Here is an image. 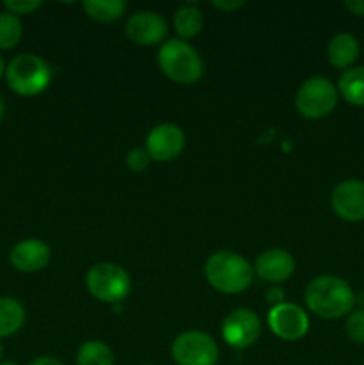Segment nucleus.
I'll use <instances>...</instances> for the list:
<instances>
[{
  "mask_svg": "<svg viewBox=\"0 0 364 365\" xmlns=\"http://www.w3.org/2000/svg\"><path fill=\"white\" fill-rule=\"evenodd\" d=\"M305 305L314 316L321 319H339L352 312L355 305V294L343 278L325 274L318 277L307 285Z\"/></svg>",
  "mask_w": 364,
  "mask_h": 365,
  "instance_id": "1",
  "label": "nucleus"
},
{
  "mask_svg": "<svg viewBox=\"0 0 364 365\" xmlns=\"http://www.w3.org/2000/svg\"><path fill=\"white\" fill-rule=\"evenodd\" d=\"M207 282L223 294H239L253 280V267L243 255L234 252H216L207 259L203 267Z\"/></svg>",
  "mask_w": 364,
  "mask_h": 365,
  "instance_id": "2",
  "label": "nucleus"
},
{
  "mask_svg": "<svg viewBox=\"0 0 364 365\" xmlns=\"http://www.w3.org/2000/svg\"><path fill=\"white\" fill-rule=\"evenodd\" d=\"M157 64L170 81L191 86L202 78L203 61L200 53L184 39H168L157 52Z\"/></svg>",
  "mask_w": 364,
  "mask_h": 365,
  "instance_id": "3",
  "label": "nucleus"
},
{
  "mask_svg": "<svg viewBox=\"0 0 364 365\" xmlns=\"http://www.w3.org/2000/svg\"><path fill=\"white\" fill-rule=\"evenodd\" d=\"M6 81L16 95L36 96L50 86L52 68L36 53H20L7 64Z\"/></svg>",
  "mask_w": 364,
  "mask_h": 365,
  "instance_id": "4",
  "label": "nucleus"
},
{
  "mask_svg": "<svg viewBox=\"0 0 364 365\" xmlns=\"http://www.w3.org/2000/svg\"><path fill=\"white\" fill-rule=\"evenodd\" d=\"M86 287L98 302L120 305L131 294L132 282L125 267L114 262H100L86 274Z\"/></svg>",
  "mask_w": 364,
  "mask_h": 365,
  "instance_id": "5",
  "label": "nucleus"
},
{
  "mask_svg": "<svg viewBox=\"0 0 364 365\" xmlns=\"http://www.w3.org/2000/svg\"><path fill=\"white\" fill-rule=\"evenodd\" d=\"M338 88L325 77H310L295 95V107L305 120H321L338 106Z\"/></svg>",
  "mask_w": 364,
  "mask_h": 365,
  "instance_id": "6",
  "label": "nucleus"
},
{
  "mask_svg": "<svg viewBox=\"0 0 364 365\" xmlns=\"http://www.w3.org/2000/svg\"><path fill=\"white\" fill-rule=\"evenodd\" d=\"M218 355L216 341L203 331H184L171 344V356L177 365H214Z\"/></svg>",
  "mask_w": 364,
  "mask_h": 365,
  "instance_id": "7",
  "label": "nucleus"
},
{
  "mask_svg": "<svg viewBox=\"0 0 364 365\" xmlns=\"http://www.w3.org/2000/svg\"><path fill=\"white\" fill-rule=\"evenodd\" d=\"M261 335V321L250 309H236L221 324V337L231 348L246 349L257 342Z\"/></svg>",
  "mask_w": 364,
  "mask_h": 365,
  "instance_id": "8",
  "label": "nucleus"
},
{
  "mask_svg": "<svg viewBox=\"0 0 364 365\" xmlns=\"http://www.w3.org/2000/svg\"><path fill=\"white\" fill-rule=\"evenodd\" d=\"M268 327L282 341H300L309 331V317L298 305L284 302L277 307H271L268 314Z\"/></svg>",
  "mask_w": 364,
  "mask_h": 365,
  "instance_id": "9",
  "label": "nucleus"
},
{
  "mask_svg": "<svg viewBox=\"0 0 364 365\" xmlns=\"http://www.w3.org/2000/svg\"><path fill=\"white\" fill-rule=\"evenodd\" d=\"M186 146V135L178 125L159 123L148 132L145 141V150L150 159L157 163H168L182 153Z\"/></svg>",
  "mask_w": 364,
  "mask_h": 365,
  "instance_id": "10",
  "label": "nucleus"
},
{
  "mask_svg": "<svg viewBox=\"0 0 364 365\" xmlns=\"http://www.w3.org/2000/svg\"><path fill=\"white\" fill-rule=\"evenodd\" d=\"M125 34L134 45L153 46L166 39L168 24L159 13L138 11L125 24Z\"/></svg>",
  "mask_w": 364,
  "mask_h": 365,
  "instance_id": "11",
  "label": "nucleus"
},
{
  "mask_svg": "<svg viewBox=\"0 0 364 365\" xmlns=\"http://www.w3.org/2000/svg\"><path fill=\"white\" fill-rule=\"evenodd\" d=\"M332 210L341 220L357 223L364 220V182L350 178L339 182L330 195Z\"/></svg>",
  "mask_w": 364,
  "mask_h": 365,
  "instance_id": "12",
  "label": "nucleus"
},
{
  "mask_svg": "<svg viewBox=\"0 0 364 365\" xmlns=\"http://www.w3.org/2000/svg\"><path fill=\"white\" fill-rule=\"evenodd\" d=\"M295 259L289 252L280 248L261 253L253 266V273L266 284H282L295 273Z\"/></svg>",
  "mask_w": 364,
  "mask_h": 365,
  "instance_id": "13",
  "label": "nucleus"
},
{
  "mask_svg": "<svg viewBox=\"0 0 364 365\" xmlns=\"http://www.w3.org/2000/svg\"><path fill=\"white\" fill-rule=\"evenodd\" d=\"M50 257H52V252L45 241L24 239L13 246L9 253V262L14 269L21 271V273H36V271L46 267Z\"/></svg>",
  "mask_w": 364,
  "mask_h": 365,
  "instance_id": "14",
  "label": "nucleus"
},
{
  "mask_svg": "<svg viewBox=\"0 0 364 365\" xmlns=\"http://www.w3.org/2000/svg\"><path fill=\"white\" fill-rule=\"evenodd\" d=\"M359 57V41L348 32H339L328 41L327 59L335 70H350Z\"/></svg>",
  "mask_w": 364,
  "mask_h": 365,
  "instance_id": "15",
  "label": "nucleus"
},
{
  "mask_svg": "<svg viewBox=\"0 0 364 365\" xmlns=\"http://www.w3.org/2000/svg\"><path fill=\"white\" fill-rule=\"evenodd\" d=\"M338 93L352 106L364 107V66H353L343 71L338 82Z\"/></svg>",
  "mask_w": 364,
  "mask_h": 365,
  "instance_id": "16",
  "label": "nucleus"
},
{
  "mask_svg": "<svg viewBox=\"0 0 364 365\" xmlns=\"http://www.w3.org/2000/svg\"><path fill=\"white\" fill-rule=\"evenodd\" d=\"M25 323V309L18 299L0 296V337L14 335Z\"/></svg>",
  "mask_w": 364,
  "mask_h": 365,
  "instance_id": "17",
  "label": "nucleus"
},
{
  "mask_svg": "<svg viewBox=\"0 0 364 365\" xmlns=\"http://www.w3.org/2000/svg\"><path fill=\"white\" fill-rule=\"evenodd\" d=\"M203 16L202 11L193 4H184L173 14V29L182 39H191L202 31Z\"/></svg>",
  "mask_w": 364,
  "mask_h": 365,
  "instance_id": "18",
  "label": "nucleus"
},
{
  "mask_svg": "<svg viewBox=\"0 0 364 365\" xmlns=\"http://www.w3.org/2000/svg\"><path fill=\"white\" fill-rule=\"evenodd\" d=\"M82 9L91 20L100 24L116 21L127 11V2L123 0H86L82 2Z\"/></svg>",
  "mask_w": 364,
  "mask_h": 365,
  "instance_id": "19",
  "label": "nucleus"
},
{
  "mask_svg": "<svg viewBox=\"0 0 364 365\" xmlns=\"http://www.w3.org/2000/svg\"><path fill=\"white\" fill-rule=\"evenodd\" d=\"M77 365H114L113 349L106 342H84L77 351Z\"/></svg>",
  "mask_w": 364,
  "mask_h": 365,
  "instance_id": "20",
  "label": "nucleus"
},
{
  "mask_svg": "<svg viewBox=\"0 0 364 365\" xmlns=\"http://www.w3.org/2000/svg\"><path fill=\"white\" fill-rule=\"evenodd\" d=\"M21 39V21L13 13H0V50H9Z\"/></svg>",
  "mask_w": 364,
  "mask_h": 365,
  "instance_id": "21",
  "label": "nucleus"
},
{
  "mask_svg": "<svg viewBox=\"0 0 364 365\" xmlns=\"http://www.w3.org/2000/svg\"><path fill=\"white\" fill-rule=\"evenodd\" d=\"M346 337L355 344H364V309L355 310L348 316L345 324Z\"/></svg>",
  "mask_w": 364,
  "mask_h": 365,
  "instance_id": "22",
  "label": "nucleus"
},
{
  "mask_svg": "<svg viewBox=\"0 0 364 365\" xmlns=\"http://www.w3.org/2000/svg\"><path fill=\"white\" fill-rule=\"evenodd\" d=\"M125 160H127L128 170L134 171V173H141V171H145L146 168L150 166V163H152V159H150L148 152H146L145 148H132L131 152L127 153V157H125Z\"/></svg>",
  "mask_w": 364,
  "mask_h": 365,
  "instance_id": "23",
  "label": "nucleus"
},
{
  "mask_svg": "<svg viewBox=\"0 0 364 365\" xmlns=\"http://www.w3.org/2000/svg\"><path fill=\"white\" fill-rule=\"evenodd\" d=\"M43 6L41 0H6L4 2V7L7 9V13L13 14H31L34 13L36 9Z\"/></svg>",
  "mask_w": 364,
  "mask_h": 365,
  "instance_id": "24",
  "label": "nucleus"
},
{
  "mask_svg": "<svg viewBox=\"0 0 364 365\" xmlns=\"http://www.w3.org/2000/svg\"><path fill=\"white\" fill-rule=\"evenodd\" d=\"M266 302H270L273 307L280 305V303H284V291L278 285H273V287L268 289Z\"/></svg>",
  "mask_w": 364,
  "mask_h": 365,
  "instance_id": "25",
  "label": "nucleus"
},
{
  "mask_svg": "<svg viewBox=\"0 0 364 365\" xmlns=\"http://www.w3.org/2000/svg\"><path fill=\"white\" fill-rule=\"evenodd\" d=\"M345 7L355 16H364V0H346Z\"/></svg>",
  "mask_w": 364,
  "mask_h": 365,
  "instance_id": "26",
  "label": "nucleus"
},
{
  "mask_svg": "<svg viewBox=\"0 0 364 365\" xmlns=\"http://www.w3.org/2000/svg\"><path fill=\"white\" fill-rule=\"evenodd\" d=\"M213 6L221 11H234L245 6V2H243V0H236V2H220V0H216V2H213Z\"/></svg>",
  "mask_w": 364,
  "mask_h": 365,
  "instance_id": "27",
  "label": "nucleus"
},
{
  "mask_svg": "<svg viewBox=\"0 0 364 365\" xmlns=\"http://www.w3.org/2000/svg\"><path fill=\"white\" fill-rule=\"evenodd\" d=\"M31 365H63V362L54 356H41V359H36L34 362H31Z\"/></svg>",
  "mask_w": 364,
  "mask_h": 365,
  "instance_id": "28",
  "label": "nucleus"
},
{
  "mask_svg": "<svg viewBox=\"0 0 364 365\" xmlns=\"http://www.w3.org/2000/svg\"><path fill=\"white\" fill-rule=\"evenodd\" d=\"M2 118H4V100L2 96H0V121H2Z\"/></svg>",
  "mask_w": 364,
  "mask_h": 365,
  "instance_id": "29",
  "label": "nucleus"
},
{
  "mask_svg": "<svg viewBox=\"0 0 364 365\" xmlns=\"http://www.w3.org/2000/svg\"><path fill=\"white\" fill-rule=\"evenodd\" d=\"M4 73H6V68H4V59L0 57V77H2Z\"/></svg>",
  "mask_w": 364,
  "mask_h": 365,
  "instance_id": "30",
  "label": "nucleus"
},
{
  "mask_svg": "<svg viewBox=\"0 0 364 365\" xmlns=\"http://www.w3.org/2000/svg\"><path fill=\"white\" fill-rule=\"evenodd\" d=\"M0 365H18V364H14V362H4V364H0Z\"/></svg>",
  "mask_w": 364,
  "mask_h": 365,
  "instance_id": "31",
  "label": "nucleus"
},
{
  "mask_svg": "<svg viewBox=\"0 0 364 365\" xmlns=\"http://www.w3.org/2000/svg\"><path fill=\"white\" fill-rule=\"evenodd\" d=\"M2 353H4V348H2V344H0V359H2Z\"/></svg>",
  "mask_w": 364,
  "mask_h": 365,
  "instance_id": "32",
  "label": "nucleus"
},
{
  "mask_svg": "<svg viewBox=\"0 0 364 365\" xmlns=\"http://www.w3.org/2000/svg\"><path fill=\"white\" fill-rule=\"evenodd\" d=\"M143 365H150V364H143Z\"/></svg>",
  "mask_w": 364,
  "mask_h": 365,
  "instance_id": "33",
  "label": "nucleus"
}]
</instances>
